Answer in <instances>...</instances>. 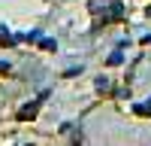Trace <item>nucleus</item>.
Instances as JSON below:
<instances>
[{"label": "nucleus", "instance_id": "obj_1", "mask_svg": "<svg viewBox=\"0 0 151 146\" xmlns=\"http://www.w3.org/2000/svg\"><path fill=\"white\" fill-rule=\"evenodd\" d=\"M97 88L100 91H109V79H97Z\"/></svg>", "mask_w": 151, "mask_h": 146}]
</instances>
